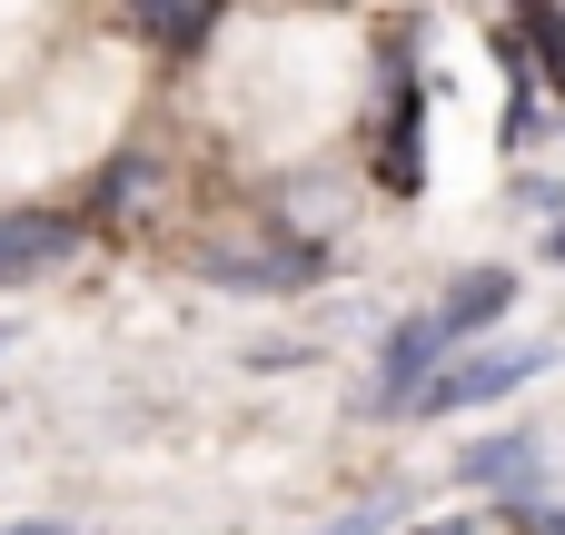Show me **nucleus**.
Instances as JSON below:
<instances>
[{
	"label": "nucleus",
	"instance_id": "423d86ee",
	"mask_svg": "<svg viewBox=\"0 0 565 535\" xmlns=\"http://www.w3.org/2000/svg\"><path fill=\"white\" fill-rule=\"evenodd\" d=\"M387 516H397V496H377V506H358V516H338V526H318V535H377Z\"/></svg>",
	"mask_w": 565,
	"mask_h": 535
},
{
	"label": "nucleus",
	"instance_id": "0eeeda50",
	"mask_svg": "<svg viewBox=\"0 0 565 535\" xmlns=\"http://www.w3.org/2000/svg\"><path fill=\"white\" fill-rule=\"evenodd\" d=\"M526 526H536V535H565V506H536V516H526Z\"/></svg>",
	"mask_w": 565,
	"mask_h": 535
},
{
	"label": "nucleus",
	"instance_id": "f257e3e1",
	"mask_svg": "<svg viewBox=\"0 0 565 535\" xmlns=\"http://www.w3.org/2000/svg\"><path fill=\"white\" fill-rule=\"evenodd\" d=\"M507 308H516V268H467V278H447V298L417 308V318L377 347V387H367V407H377V417H407L447 357H467L487 328H507Z\"/></svg>",
	"mask_w": 565,
	"mask_h": 535
},
{
	"label": "nucleus",
	"instance_id": "6e6552de",
	"mask_svg": "<svg viewBox=\"0 0 565 535\" xmlns=\"http://www.w3.org/2000/svg\"><path fill=\"white\" fill-rule=\"evenodd\" d=\"M0 535H70V526H50V516H30V526H0Z\"/></svg>",
	"mask_w": 565,
	"mask_h": 535
},
{
	"label": "nucleus",
	"instance_id": "39448f33",
	"mask_svg": "<svg viewBox=\"0 0 565 535\" xmlns=\"http://www.w3.org/2000/svg\"><path fill=\"white\" fill-rule=\"evenodd\" d=\"M129 10H139V30H149L159 50H199L209 20H218V0H129Z\"/></svg>",
	"mask_w": 565,
	"mask_h": 535
},
{
	"label": "nucleus",
	"instance_id": "f03ea898",
	"mask_svg": "<svg viewBox=\"0 0 565 535\" xmlns=\"http://www.w3.org/2000/svg\"><path fill=\"white\" fill-rule=\"evenodd\" d=\"M546 367H556V347H546V338H487V347L447 357L407 417H467V407H507V397H516L526 377H546Z\"/></svg>",
	"mask_w": 565,
	"mask_h": 535
},
{
	"label": "nucleus",
	"instance_id": "20e7f679",
	"mask_svg": "<svg viewBox=\"0 0 565 535\" xmlns=\"http://www.w3.org/2000/svg\"><path fill=\"white\" fill-rule=\"evenodd\" d=\"M536 467H546V447L516 437V427H507V437H477V447L457 457V477L487 486V496H536Z\"/></svg>",
	"mask_w": 565,
	"mask_h": 535
},
{
	"label": "nucleus",
	"instance_id": "7ed1b4c3",
	"mask_svg": "<svg viewBox=\"0 0 565 535\" xmlns=\"http://www.w3.org/2000/svg\"><path fill=\"white\" fill-rule=\"evenodd\" d=\"M70 258H79V218H60V208H10L0 218V288H30Z\"/></svg>",
	"mask_w": 565,
	"mask_h": 535
},
{
	"label": "nucleus",
	"instance_id": "1a4fd4ad",
	"mask_svg": "<svg viewBox=\"0 0 565 535\" xmlns=\"http://www.w3.org/2000/svg\"><path fill=\"white\" fill-rule=\"evenodd\" d=\"M417 535H467V526H417Z\"/></svg>",
	"mask_w": 565,
	"mask_h": 535
}]
</instances>
